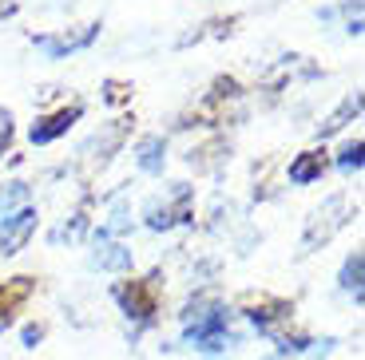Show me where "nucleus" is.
I'll return each instance as SVG.
<instances>
[{
    "instance_id": "nucleus-12",
    "label": "nucleus",
    "mask_w": 365,
    "mask_h": 360,
    "mask_svg": "<svg viewBox=\"0 0 365 360\" xmlns=\"http://www.w3.org/2000/svg\"><path fill=\"white\" fill-rule=\"evenodd\" d=\"M357 166H361V143L341 151V171H357Z\"/></svg>"
},
{
    "instance_id": "nucleus-15",
    "label": "nucleus",
    "mask_w": 365,
    "mask_h": 360,
    "mask_svg": "<svg viewBox=\"0 0 365 360\" xmlns=\"http://www.w3.org/2000/svg\"><path fill=\"white\" fill-rule=\"evenodd\" d=\"M12 12H16V4L12 0H0V16H12Z\"/></svg>"
},
{
    "instance_id": "nucleus-10",
    "label": "nucleus",
    "mask_w": 365,
    "mask_h": 360,
    "mask_svg": "<svg viewBox=\"0 0 365 360\" xmlns=\"http://www.w3.org/2000/svg\"><path fill=\"white\" fill-rule=\"evenodd\" d=\"M341 285L354 289L357 297H361V253H354V258L346 261V270H341Z\"/></svg>"
},
{
    "instance_id": "nucleus-4",
    "label": "nucleus",
    "mask_w": 365,
    "mask_h": 360,
    "mask_svg": "<svg viewBox=\"0 0 365 360\" xmlns=\"http://www.w3.org/2000/svg\"><path fill=\"white\" fill-rule=\"evenodd\" d=\"M80 119V107H68V111H60V115H52V119H44V123H36L32 127V143H52L56 135H64L68 127Z\"/></svg>"
},
{
    "instance_id": "nucleus-13",
    "label": "nucleus",
    "mask_w": 365,
    "mask_h": 360,
    "mask_svg": "<svg viewBox=\"0 0 365 360\" xmlns=\"http://www.w3.org/2000/svg\"><path fill=\"white\" fill-rule=\"evenodd\" d=\"M9 139H12V115L9 111H0V151L9 147Z\"/></svg>"
},
{
    "instance_id": "nucleus-1",
    "label": "nucleus",
    "mask_w": 365,
    "mask_h": 360,
    "mask_svg": "<svg viewBox=\"0 0 365 360\" xmlns=\"http://www.w3.org/2000/svg\"><path fill=\"white\" fill-rule=\"evenodd\" d=\"M28 293H32V281L28 277H16V281H4V285H0V333L16 321V313L28 301Z\"/></svg>"
},
{
    "instance_id": "nucleus-9",
    "label": "nucleus",
    "mask_w": 365,
    "mask_h": 360,
    "mask_svg": "<svg viewBox=\"0 0 365 360\" xmlns=\"http://www.w3.org/2000/svg\"><path fill=\"white\" fill-rule=\"evenodd\" d=\"M28 198V186L24 182H12L9 190H0V226L9 222V210L16 206V202H24Z\"/></svg>"
},
{
    "instance_id": "nucleus-3",
    "label": "nucleus",
    "mask_w": 365,
    "mask_h": 360,
    "mask_svg": "<svg viewBox=\"0 0 365 360\" xmlns=\"http://www.w3.org/2000/svg\"><path fill=\"white\" fill-rule=\"evenodd\" d=\"M119 301H123V309H128L131 317H139V321L155 313V297H151V289L139 285V281H131V285L119 289Z\"/></svg>"
},
{
    "instance_id": "nucleus-2",
    "label": "nucleus",
    "mask_w": 365,
    "mask_h": 360,
    "mask_svg": "<svg viewBox=\"0 0 365 360\" xmlns=\"http://www.w3.org/2000/svg\"><path fill=\"white\" fill-rule=\"evenodd\" d=\"M32 226H36V210H20L16 218H9V222H4V234H0V250H4V253H16L20 245L28 242Z\"/></svg>"
},
{
    "instance_id": "nucleus-7",
    "label": "nucleus",
    "mask_w": 365,
    "mask_h": 360,
    "mask_svg": "<svg viewBox=\"0 0 365 360\" xmlns=\"http://www.w3.org/2000/svg\"><path fill=\"white\" fill-rule=\"evenodd\" d=\"M290 179H294V182H314V179H322V154H314V151L298 154V162L290 166Z\"/></svg>"
},
{
    "instance_id": "nucleus-6",
    "label": "nucleus",
    "mask_w": 365,
    "mask_h": 360,
    "mask_svg": "<svg viewBox=\"0 0 365 360\" xmlns=\"http://www.w3.org/2000/svg\"><path fill=\"white\" fill-rule=\"evenodd\" d=\"M139 166H143V171H163V139L159 135H151V139H143V143H139Z\"/></svg>"
},
{
    "instance_id": "nucleus-8",
    "label": "nucleus",
    "mask_w": 365,
    "mask_h": 360,
    "mask_svg": "<svg viewBox=\"0 0 365 360\" xmlns=\"http://www.w3.org/2000/svg\"><path fill=\"white\" fill-rule=\"evenodd\" d=\"M91 36H96V28H88L83 36H64V40H40V44L48 48V55H64V52H76V48L91 44Z\"/></svg>"
},
{
    "instance_id": "nucleus-11",
    "label": "nucleus",
    "mask_w": 365,
    "mask_h": 360,
    "mask_svg": "<svg viewBox=\"0 0 365 360\" xmlns=\"http://www.w3.org/2000/svg\"><path fill=\"white\" fill-rule=\"evenodd\" d=\"M349 111H357V100L341 103V111H338V115H334L326 127H322V135H334V131H341V123H346V115H349Z\"/></svg>"
},
{
    "instance_id": "nucleus-14",
    "label": "nucleus",
    "mask_w": 365,
    "mask_h": 360,
    "mask_svg": "<svg viewBox=\"0 0 365 360\" xmlns=\"http://www.w3.org/2000/svg\"><path fill=\"white\" fill-rule=\"evenodd\" d=\"M40 337H44V329H40V324H28V329H24V344H36Z\"/></svg>"
},
{
    "instance_id": "nucleus-5",
    "label": "nucleus",
    "mask_w": 365,
    "mask_h": 360,
    "mask_svg": "<svg viewBox=\"0 0 365 360\" xmlns=\"http://www.w3.org/2000/svg\"><path fill=\"white\" fill-rule=\"evenodd\" d=\"M91 265H100V270H128V265H131V253L123 250V245L100 242V250L91 253Z\"/></svg>"
}]
</instances>
